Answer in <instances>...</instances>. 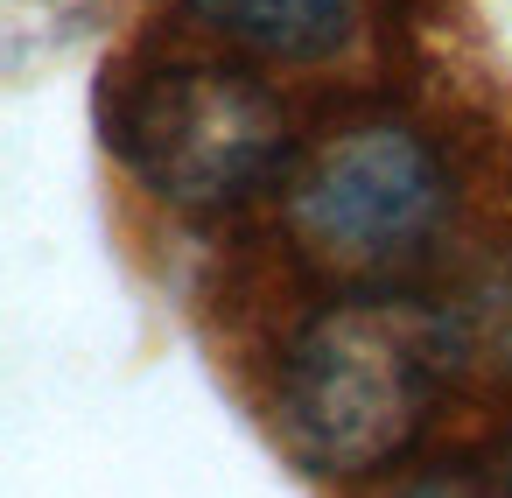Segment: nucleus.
I'll return each mask as SVG.
<instances>
[{
  "instance_id": "f257e3e1",
  "label": "nucleus",
  "mask_w": 512,
  "mask_h": 498,
  "mask_svg": "<svg viewBox=\"0 0 512 498\" xmlns=\"http://www.w3.org/2000/svg\"><path fill=\"white\" fill-rule=\"evenodd\" d=\"M456 365V337L442 309L351 295L281 344L274 365V421L309 470L365 477L414 449L442 379Z\"/></svg>"
},
{
  "instance_id": "f03ea898",
  "label": "nucleus",
  "mask_w": 512,
  "mask_h": 498,
  "mask_svg": "<svg viewBox=\"0 0 512 498\" xmlns=\"http://www.w3.org/2000/svg\"><path fill=\"white\" fill-rule=\"evenodd\" d=\"M106 141L148 197L211 218L281 176L288 113L225 57H155L106 92Z\"/></svg>"
},
{
  "instance_id": "7ed1b4c3",
  "label": "nucleus",
  "mask_w": 512,
  "mask_h": 498,
  "mask_svg": "<svg viewBox=\"0 0 512 498\" xmlns=\"http://www.w3.org/2000/svg\"><path fill=\"white\" fill-rule=\"evenodd\" d=\"M449 169L407 120H351L337 127L288 183L295 246L351 281L400 274L428 260L449 225Z\"/></svg>"
},
{
  "instance_id": "20e7f679",
  "label": "nucleus",
  "mask_w": 512,
  "mask_h": 498,
  "mask_svg": "<svg viewBox=\"0 0 512 498\" xmlns=\"http://www.w3.org/2000/svg\"><path fill=\"white\" fill-rule=\"evenodd\" d=\"M176 8L218 43L288 64H316L358 29V0H176Z\"/></svg>"
},
{
  "instance_id": "39448f33",
  "label": "nucleus",
  "mask_w": 512,
  "mask_h": 498,
  "mask_svg": "<svg viewBox=\"0 0 512 498\" xmlns=\"http://www.w3.org/2000/svg\"><path fill=\"white\" fill-rule=\"evenodd\" d=\"M386 498H498V491L477 484L470 470H421V477H400Z\"/></svg>"
},
{
  "instance_id": "423d86ee",
  "label": "nucleus",
  "mask_w": 512,
  "mask_h": 498,
  "mask_svg": "<svg viewBox=\"0 0 512 498\" xmlns=\"http://www.w3.org/2000/svg\"><path fill=\"white\" fill-rule=\"evenodd\" d=\"M505 484H512V442H505Z\"/></svg>"
}]
</instances>
